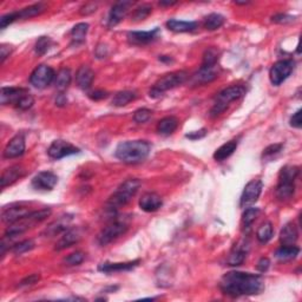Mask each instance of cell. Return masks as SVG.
Masks as SVG:
<instances>
[{
    "mask_svg": "<svg viewBox=\"0 0 302 302\" xmlns=\"http://www.w3.org/2000/svg\"><path fill=\"white\" fill-rule=\"evenodd\" d=\"M220 288L223 294L233 297L258 295L264 290V282L260 275L243 273V271H228L221 277Z\"/></svg>",
    "mask_w": 302,
    "mask_h": 302,
    "instance_id": "cell-1",
    "label": "cell"
},
{
    "mask_svg": "<svg viewBox=\"0 0 302 302\" xmlns=\"http://www.w3.org/2000/svg\"><path fill=\"white\" fill-rule=\"evenodd\" d=\"M150 150L151 145L146 140H126L117 145L115 155L123 163L136 164L143 162L149 156Z\"/></svg>",
    "mask_w": 302,
    "mask_h": 302,
    "instance_id": "cell-2",
    "label": "cell"
},
{
    "mask_svg": "<svg viewBox=\"0 0 302 302\" xmlns=\"http://www.w3.org/2000/svg\"><path fill=\"white\" fill-rule=\"evenodd\" d=\"M51 209L50 208H44V209L40 210H33L30 213L29 215L23 217L17 221V222L9 224V228L5 231L4 237L6 239H15V237L19 236L23 233H25L26 230H29L30 228L35 227L37 223L43 222V221L48 219V217L51 215Z\"/></svg>",
    "mask_w": 302,
    "mask_h": 302,
    "instance_id": "cell-3",
    "label": "cell"
},
{
    "mask_svg": "<svg viewBox=\"0 0 302 302\" xmlns=\"http://www.w3.org/2000/svg\"><path fill=\"white\" fill-rule=\"evenodd\" d=\"M140 188V181L137 179H129L117 188L115 193L107 201V209L115 211L122 208L132 200Z\"/></svg>",
    "mask_w": 302,
    "mask_h": 302,
    "instance_id": "cell-4",
    "label": "cell"
},
{
    "mask_svg": "<svg viewBox=\"0 0 302 302\" xmlns=\"http://www.w3.org/2000/svg\"><path fill=\"white\" fill-rule=\"evenodd\" d=\"M298 174H300V169L295 166H286L281 169L276 187V196L278 200H289L294 195L295 180Z\"/></svg>",
    "mask_w": 302,
    "mask_h": 302,
    "instance_id": "cell-5",
    "label": "cell"
},
{
    "mask_svg": "<svg viewBox=\"0 0 302 302\" xmlns=\"http://www.w3.org/2000/svg\"><path fill=\"white\" fill-rule=\"evenodd\" d=\"M246 95V88L242 85H231L229 88L224 89L216 97L214 106L210 110V117L220 116L228 109L231 102L240 99L241 97Z\"/></svg>",
    "mask_w": 302,
    "mask_h": 302,
    "instance_id": "cell-6",
    "label": "cell"
},
{
    "mask_svg": "<svg viewBox=\"0 0 302 302\" xmlns=\"http://www.w3.org/2000/svg\"><path fill=\"white\" fill-rule=\"evenodd\" d=\"M187 79H188L187 71H175V72L167 73V75L161 77V78L154 84V86L151 88L149 92V96L151 98H160L164 92L182 85L183 83H186Z\"/></svg>",
    "mask_w": 302,
    "mask_h": 302,
    "instance_id": "cell-7",
    "label": "cell"
},
{
    "mask_svg": "<svg viewBox=\"0 0 302 302\" xmlns=\"http://www.w3.org/2000/svg\"><path fill=\"white\" fill-rule=\"evenodd\" d=\"M127 229H129V224H127V222L124 219L112 220L106 227H104L103 229L100 230L98 236H97V242L102 247L107 246V244L113 242V241L118 239L119 236L125 234Z\"/></svg>",
    "mask_w": 302,
    "mask_h": 302,
    "instance_id": "cell-8",
    "label": "cell"
},
{
    "mask_svg": "<svg viewBox=\"0 0 302 302\" xmlns=\"http://www.w3.org/2000/svg\"><path fill=\"white\" fill-rule=\"evenodd\" d=\"M295 63L291 59H282L278 60L271 66L269 71V78L273 85H281L288 77L291 75L294 70Z\"/></svg>",
    "mask_w": 302,
    "mask_h": 302,
    "instance_id": "cell-9",
    "label": "cell"
},
{
    "mask_svg": "<svg viewBox=\"0 0 302 302\" xmlns=\"http://www.w3.org/2000/svg\"><path fill=\"white\" fill-rule=\"evenodd\" d=\"M56 79V72L51 66L39 65L30 76V83L36 89H45Z\"/></svg>",
    "mask_w": 302,
    "mask_h": 302,
    "instance_id": "cell-10",
    "label": "cell"
},
{
    "mask_svg": "<svg viewBox=\"0 0 302 302\" xmlns=\"http://www.w3.org/2000/svg\"><path fill=\"white\" fill-rule=\"evenodd\" d=\"M79 151L80 150L78 147L73 145V144L63 139H57L53 140L51 145H50L48 149V154L53 160H62L64 157L76 155Z\"/></svg>",
    "mask_w": 302,
    "mask_h": 302,
    "instance_id": "cell-11",
    "label": "cell"
},
{
    "mask_svg": "<svg viewBox=\"0 0 302 302\" xmlns=\"http://www.w3.org/2000/svg\"><path fill=\"white\" fill-rule=\"evenodd\" d=\"M262 188L263 184L261 180H251L250 182H248L247 186L244 187L242 196H241L240 206L242 208H248L254 204L262 193Z\"/></svg>",
    "mask_w": 302,
    "mask_h": 302,
    "instance_id": "cell-12",
    "label": "cell"
},
{
    "mask_svg": "<svg viewBox=\"0 0 302 302\" xmlns=\"http://www.w3.org/2000/svg\"><path fill=\"white\" fill-rule=\"evenodd\" d=\"M31 211L32 210H30V208L26 203H13L11 206L5 207L4 209H3V222L12 224L17 222L18 220L23 219L26 215H29Z\"/></svg>",
    "mask_w": 302,
    "mask_h": 302,
    "instance_id": "cell-13",
    "label": "cell"
},
{
    "mask_svg": "<svg viewBox=\"0 0 302 302\" xmlns=\"http://www.w3.org/2000/svg\"><path fill=\"white\" fill-rule=\"evenodd\" d=\"M220 73V66L219 64H215V65H201L195 75L191 78V84L193 85H204L213 82L219 77Z\"/></svg>",
    "mask_w": 302,
    "mask_h": 302,
    "instance_id": "cell-14",
    "label": "cell"
},
{
    "mask_svg": "<svg viewBox=\"0 0 302 302\" xmlns=\"http://www.w3.org/2000/svg\"><path fill=\"white\" fill-rule=\"evenodd\" d=\"M58 183V177L52 171H40L32 179V187L39 191H51Z\"/></svg>",
    "mask_w": 302,
    "mask_h": 302,
    "instance_id": "cell-15",
    "label": "cell"
},
{
    "mask_svg": "<svg viewBox=\"0 0 302 302\" xmlns=\"http://www.w3.org/2000/svg\"><path fill=\"white\" fill-rule=\"evenodd\" d=\"M132 5L133 2H127V0H122V2L116 3L109 13L107 26H109V28H113V26L118 25L119 23L125 18V16L127 15V12H129V10Z\"/></svg>",
    "mask_w": 302,
    "mask_h": 302,
    "instance_id": "cell-16",
    "label": "cell"
},
{
    "mask_svg": "<svg viewBox=\"0 0 302 302\" xmlns=\"http://www.w3.org/2000/svg\"><path fill=\"white\" fill-rule=\"evenodd\" d=\"M83 236V231L80 228L75 227V228H69L68 230L64 231L62 237L57 241L55 249L56 250H63L66 249V248L73 246V244L78 243L80 239Z\"/></svg>",
    "mask_w": 302,
    "mask_h": 302,
    "instance_id": "cell-17",
    "label": "cell"
},
{
    "mask_svg": "<svg viewBox=\"0 0 302 302\" xmlns=\"http://www.w3.org/2000/svg\"><path fill=\"white\" fill-rule=\"evenodd\" d=\"M25 153V137L23 133H18L10 140L4 150L5 159H17Z\"/></svg>",
    "mask_w": 302,
    "mask_h": 302,
    "instance_id": "cell-18",
    "label": "cell"
},
{
    "mask_svg": "<svg viewBox=\"0 0 302 302\" xmlns=\"http://www.w3.org/2000/svg\"><path fill=\"white\" fill-rule=\"evenodd\" d=\"M160 29L155 28L151 31H132L127 33V40L133 45H145L154 42L159 37Z\"/></svg>",
    "mask_w": 302,
    "mask_h": 302,
    "instance_id": "cell-19",
    "label": "cell"
},
{
    "mask_svg": "<svg viewBox=\"0 0 302 302\" xmlns=\"http://www.w3.org/2000/svg\"><path fill=\"white\" fill-rule=\"evenodd\" d=\"M73 220L72 215H64V216H60L58 220H56L55 222H52L50 226L46 228L45 231L43 234L45 235L46 237H53L57 236V235L63 234L64 231H66L70 228V224H71Z\"/></svg>",
    "mask_w": 302,
    "mask_h": 302,
    "instance_id": "cell-20",
    "label": "cell"
},
{
    "mask_svg": "<svg viewBox=\"0 0 302 302\" xmlns=\"http://www.w3.org/2000/svg\"><path fill=\"white\" fill-rule=\"evenodd\" d=\"M248 248H249L248 247V243L244 242V241H241V242L235 244L234 248L230 251L229 256H228V260H227L228 266H231V267L241 266L247 257Z\"/></svg>",
    "mask_w": 302,
    "mask_h": 302,
    "instance_id": "cell-21",
    "label": "cell"
},
{
    "mask_svg": "<svg viewBox=\"0 0 302 302\" xmlns=\"http://www.w3.org/2000/svg\"><path fill=\"white\" fill-rule=\"evenodd\" d=\"M163 201L159 194L145 193L139 200V208L145 213H154L162 207Z\"/></svg>",
    "mask_w": 302,
    "mask_h": 302,
    "instance_id": "cell-22",
    "label": "cell"
},
{
    "mask_svg": "<svg viewBox=\"0 0 302 302\" xmlns=\"http://www.w3.org/2000/svg\"><path fill=\"white\" fill-rule=\"evenodd\" d=\"M24 175H25V170L23 167L20 166L10 167L6 170H4V173L2 174V177H0V187H2V189H5L6 187L11 186V184L17 182V181L22 179Z\"/></svg>",
    "mask_w": 302,
    "mask_h": 302,
    "instance_id": "cell-23",
    "label": "cell"
},
{
    "mask_svg": "<svg viewBox=\"0 0 302 302\" xmlns=\"http://www.w3.org/2000/svg\"><path fill=\"white\" fill-rule=\"evenodd\" d=\"M140 261L139 260H135V261H130V262H119V263H102L98 266V270L102 271V273L105 274H111V273H119V271H124V270H131L133 268H136L138 266Z\"/></svg>",
    "mask_w": 302,
    "mask_h": 302,
    "instance_id": "cell-24",
    "label": "cell"
},
{
    "mask_svg": "<svg viewBox=\"0 0 302 302\" xmlns=\"http://www.w3.org/2000/svg\"><path fill=\"white\" fill-rule=\"evenodd\" d=\"M26 92H28V90L22 88H3L2 92H0V100H2L3 105H6V104L16 105L18 103V100Z\"/></svg>",
    "mask_w": 302,
    "mask_h": 302,
    "instance_id": "cell-25",
    "label": "cell"
},
{
    "mask_svg": "<svg viewBox=\"0 0 302 302\" xmlns=\"http://www.w3.org/2000/svg\"><path fill=\"white\" fill-rule=\"evenodd\" d=\"M93 79H95V72L86 65L80 66L76 73L77 85L82 90H88L92 85Z\"/></svg>",
    "mask_w": 302,
    "mask_h": 302,
    "instance_id": "cell-26",
    "label": "cell"
},
{
    "mask_svg": "<svg viewBox=\"0 0 302 302\" xmlns=\"http://www.w3.org/2000/svg\"><path fill=\"white\" fill-rule=\"evenodd\" d=\"M298 239V230L295 223L289 222L282 228L280 233V242L282 246H293Z\"/></svg>",
    "mask_w": 302,
    "mask_h": 302,
    "instance_id": "cell-27",
    "label": "cell"
},
{
    "mask_svg": "<svg viewBox=\"0 0 302 302\" xmlns=\"http://www.w3.org/2000/svg\"><path fill=\"white\" fill-rule=\"evenodd\" d=\"M167 28L173 32L183 33V32H191L197 28L196 22H186V20H177L170 19L167 22Z\"/></svg>",
    "mask_w": 302,
    "mask_h": 302,
    "instance_id": "cell-28",
    "label": "cell"
},
{
    "mask_svg": "<svg viewBox=\"0 0 302 302\" xmlns=\"http://www.w3.org/2000/svg\"><path fill=\"white\" fill-rule=\"evenodd\" d=\"M237 140H229V142L224 143L223 145H221L219 149L215 151L214 154V160L222 162V161L227 160L228 157H230L234 154V151L237 149Z\"/></svg>",
    "mask_w": 302,
    "mask_h": 302,
    "instance_id": "cell-29",
    "label": "cell"
},
{
    "mask_svg": "<svg viewBox=\"0 0 302 302\" xmlns=\"http://www.w3.org/2000/svg\"><path fill=\"white\" fill-rule=\"evenodd\" d=\"M179 126V120H177L176 117L169 116V117H164L157 124V131H159L161 135H171Z\"/></svg>",
    "mask_w": 302,
    "mask_h": 302,
    "instance_id": "cell-30",
    "label": "cell"
},
{
    "mask_svg": "<svg viewBox=\"0 0 302 302\" xmlns=\"http://www.w3.org/2000/svg\"><path fill=\"white\" fill-rule=\"evenodd\" d=\"M71 79H72V75L70 69H60L58 73L56 75V79H55V85L58 91L63 92L65 91L66 89L69 88V85L71 84Z\"/></svg>",
    "mask_w": 302,
    "mask_h": 302,
    "instance_id": "cell-31",
    "label": "cell"
},
{
    "mask_svg": "<svg viewBox=\"0 0 302 302\" xmlns=\"http://www.w3.org/2000/svg\"><path fill=\"white\" fill-rule=\"evenodd\" d=\"M298 253H300V248L295 244L293 246H281L275 253V256L280 261H289L296 257Z\"/></svg>",
    "mask_w": 302,
    "mask_h": 302,
    "instance_id": "cell-32",
    "label": "cell"
},
{
    "mask_svg": "<svg viewBox=\"0 0 302 302\" xmlns=\"http://www.w3.org/2000/svg\"><path fill=\"white\" fill-rule=\"evenodd\" d=\"M88 31H89L88 23H79V24L73 26L71 31L72 42L75 43V44H82V43L85 42Z\"/></svg>",
    "mask_w": 302,
    "mask_h": 302,
    "instance_id": "cell-33",
    "label": "cell"
},
{
    "mask_svg": "<svg viewBox=\"0 0 302 302\" xmlns=\"http://www.w3.org/2000/svg\"><path fill=\"white\" fill-rule=\"evenodd\" d=\"M136 92L133 91H127V90H125V91H120V92H117L115 97L112 98V105L113 106H117V107H122V106H125L129 104L130 102H132V100L136 99Z\"/></svg>",
    "mask_w": 302,
    "mask_h": 302,
    "instance_id": "cell-34",
    "label": "cell"
},
{
    "mask_svg": "<svg viewBox=\"0 0 302 302\" xmlns=\"http://www.w3.org/2000/svg\"><path fill=\"white\" fill-rule=\"evenodd\" d=\"M45 5L42 4V3H38V4L31 5L29 8H25L20 11H17V15H18V19H29L32 18V17H36L40 15L42 12L45 11Z\"/></svg>",
    "mask_w": 302,
    "mask_h": 302,
    "instance_id": "cell-35",
    "label": "cell"
},
{
    "mask_svg": "<svg viewBox=\"0 0 302 302\" xmlns=\"http://www.w3.org/2000/svg\"><path fill=\"white\" fill-rule=\"evenodd\" d=\"M224 17L220 13H211L204 19V28L208 31H215V30L220 29L224 24Z\"/></svg>",
    "mask_w": 302,
    "mask_h": 302,
    "instance_id": "cell-36",
    "label": "cell"
},
{
    "mask_svg": "<svg viewBox=\"0 0 302 302\" xmlns=\"http://www.w3.org/2000/svg\"><path fill=\"white\" fill-rule=\"evenodd\" d=\"M273 237V224L270 222H264L258 227L256 231V239L260 243H267Z\"/></svg>",
    "mask_w": 302,
    "mask_h": 302,
    "instance_id": "cell-37",
    "label": "cell"
},
{
    "mask_svg": "<svg viewBox=\"0 0 302 302\" xmlns=\"http://www.w3.org/2000/svg\"><path fill=\"white\" fill-rule=\"evenodd\" d=\"M52 45H53V42L50 37H40V38L37 40V43H36L35 51L37 55L43 56L52 48Z\"/></svg>",
    "mask_w": 302,
    "mask_h": 302,
    "instance_id": "cell-38",
    "label": "cell"
},
{
    "mask_svg": "<svg viewBox=\"0 0 302 302\" xmlns=\"http://www.w3.org/2000/svg\"><path fill=\"white\" fill-rule=\"evenodd\" d=\"M258 214H260V209L258 208H247L246 211L243 213L242 216V224L243 228H246L248 229L255 220H256V217L258 216Z\"/></svg>",
    "mask_w": 302,
    "mask_h": 302,
    "instance_id": "cell-39",
    "label": "cell"
},
{
    "mask_svg": "<svg viewBox=\"0 0 302 302\" xmlns=\"http://www.w3.org/2000/svg\"><path fill=\"white\" fill-rule=\"evenodd\" d=\"M35 246L36 244L32 240H24V241H22V242L13 244V246L11 247V250H12V253H15L16 255H20V254H24V253H26V251L33 249Z\"/></svg>",
    "mask_w": 302,
    "mask_h": 302,
    "instance_id": "cell-40",
    "label": "cell"
},
{
    "mask_svg": "<svg viewBox=\"0 0 302 302\" xmlns=\"http://www.w3.org/2000/svg\"><path fill=\"white\" fill-rule=\"evenodd\" d=\"M219 62V51L215 48L208 49L203 55L202 65H215Z\"/></svg>",
    "mask_w": 302,
    "mask_h": 302,
    "instance_id": "cell-41",
    "label": "cell"
},
{
    "mask_svg": "<svg viewBox=\"0 0 302 302\" xmlns=\"http://www.w3.org/2000/svg\"><path fill=\"white\" fill-rule=\"evenodd\" d=\"M151 8L150 5H142L139 6V8H137L135 10V12H133L132 15V20L133 22H139V20H144L146 18V17H149V15L151 13Z\"/></svg>",
    "mask_w": 302,
    "mask_h": 302,
    "instance_id": "cell-42",
    "label": "cell"
},
{
    "mask_svg": "<svg viewBox=\"0 0 302 302\" xmlns=\"http://www.w3.org/2000/svg\"><path fill=\"white\" fill-rule=\"evenodd\" d=\"M33 104H35V98H33V96L28 91L18 100V103H17L15 106L19 110H29L30 107H32Z\"/></svg>",
    "mask_w": 302,
    "mask_h": 302,
    "instance_id": "cell-43",
    "label": "cell"
},
{
    "mask_svg": "<svg viewBox=\"0 0 302 302\" xmlns=\"http://www.w3.org/2000/svg\"><path fill=\"white\" fill-rule=\"evenodd\" d=\"M84 258H85V254L83 253V251H75V253L70 254L68 257H65V263L68 264V266H78L84 261Z\"/></svg>",
    "mask_w": 302,
    "mask_h": 302,
    "instance_id": "cell-44",
    "label": "cell"
},
{
    "mask_svg": "<svg viewBox=\"0 0 302 302\" xmlns=\"http://www.w3.org/2000/svg\"><path fill=\"white\" fill-rule=\"evenodd\" d=\"M283 149V144L282 143H276V144H271V145L267 146L266 149L263 150L262 157L263 159H271V157L278 155Z\"/></svg>",
    "mask_w": 302,
    "mask_h": 302,
    "instance_id": "cell-45",
    "label": "cell"
},
{
    "mask_svg": "<svg viewBox=\"0 0 302 302\" xmlns=\"http://www.w3.org/2000/svg\"><path fill=\"white\" fill-rule=\"evenodd\" d=\"M151 113H153V112H151V110L145 109V107H142V109H138L135 112V115H133V120H135V122L138 123V124L145 123L150 119Z\"/></svg>",
    "mask_w": 302,
    "mask_h": 302,
    "instance_id": "cell-46",
    "label": "cell"
},
{
    "mask_svg": "<svg viewBox=\"0 0 302 302\" xmlns=\"http://www.w3.org/2000/svg\"><path fill=\"white\" fill-rule=\"evenodd\" d=\"M16 20H18V15H17V11L8 13V15L3 16L2 18H0V28L5 29L6 26L12 24V23H15Z\"/></svg>",
    "mask_w": 302,
    "mask_h": 302,
    "instance_id": "cell-47",
    "label": "cell"
},
{
    "mask_svg": "<svg viewBox=\"0 0 302 302\" xmlns=\"http://www.w3.org/2000/svg\"><path fill=\"white\" fill-rule=\"evenodd\" d=\"M294 20H295V17L289 15H282V13L274 16L273 18H271V22L276 23V24H290V23H293Z\"/></svg>",
    "mask_w": 302,
    "mask_h": 302,
    "instance_id": "cell-48",
    "label": "cell"
},
{
    "mask_svg": "<svg viewBox=\"0 0 302 302\" xmlns=\"http://www.w3.org/2000/svg\"><path fill=\"white\" fill-rule=\"evenodd\" d=\"M40 278V275L39 274H32L30 275V276L25 277L24 280L22 281V282L19 283L20 287H25V286H31V284H35L39 281Z\"/></svg>",
    "mask_w": 302,
    "mask_h": 302,
    "instance_id": "cell-49",
    "label": "cell"
},
{
    "mask_svg": "<svg viewBox=\"0 0 302 302\" xmlns=\"http://www.w3.org/2000/svg\"><path fill=\"white\" fill-rule=\"evenodd\" d=\"M270 266V261L268 257H261L260 261L257 262V270L260 271V273H264V271L268 270V268Z\"/></svg>",
    "mask_w": 302,
    "mask_h": 302,
    "instance_id": "cell-50",
    "label": "cell"
},
{
    "mask_svg": "<svg viewBox=\"0 0 302 302\" xmlns=\"http://www.w3.org/2000/svg\"><path fill=\"white\" fill-rule=\"evenodd\" d=\"M290 125L296 127V129H300L302 126V118H301V110H297L296 112L291 116L290 118Z\"/></svg>",
    "mask_w": 302,
    "mask_h": 302,
    "instance_id": "cell-51",
    "label": "cell"
},
{
    "mask_svg": "<svg viewBox=\"0 0 302 302\" xmlns=\"http://www.w3.org/2000/svg\"><path fill=\"white\" fill-rule=\"evenodd\" d=\"M206 135H207V129H201V130H199V131H194V132L187 133L186 137H187V138L191 139V140H196V139L203 138V137Z\"/></svg>",
    "mask_w": 302,
    "mask_h": 302,
    "instance_id": "cell-52",
    "label": "cell"
},
{
    "mask_svg": "<svg viewBox=\"0 0 302 302\" xmlns=\"http://www.w3.org/2000/svg\"><path fill=\"white\" fill-rule=\"evenodd\" d=\"M11 52H12V48L10 45L3 44L2 46H0V59H2V63L4 62L6 58H8Z\"/></svg>",
    "mask_w": 302,
    "mask_h": 302,
    "instance_id": "cell-53",
    "label": "cell"
},
{
    "mask_svg": "<svg viewBox=\"0 0 302 302\" xmlns=\"http://www.w3.org/2000/svg\"><path fill=\"white\" fill-rule=\"evenodd\" d=\"M90 98L92 100H102L107 97V92L103 91V90H97V91H93L89 95Z\"/></svg>",
    "mask_w": 302,
    "mask_h": 302,
    "instance_id": "cell-54",
    "label": "cell"
},
{
    "mask_svg": "<svg viewBox=\"0 0 302 302\" xmlns=\"http://www.w3.org/2000/svg\"><path fill=\"white\" fill-rule=\"evenodd\" d=\"M97 9V4H86L85 6H83L82 9H80V13L82 15H90V13L96 12Z\"/></svg>",
    "mask_w": 302,
    "mask_h": 302,
    "instance_id": "cell-55",
    "label": "cell"
},
{
    "mask_svg": "<svg viewBox=\"0 0 302 302\" xmlns=\"http://www.w3.org/2000/svg\"><path fill=\"white\" fill-rule=\"evenodd\" d=\"M66 102H68V99H66V97L64 96V93H63V92H60L59 95L57 96L56 104H57V105H58V106H63V105H65Z\"/></svg>",
    "mask_w": 302,
    "mask_h": 302,
    "instance_id": "cell-56",
    "label": "cell"
},
{
    "mask_svg": "<svg viewBox=\"0 0 302 302\" xmlns=\"http://www.w3.org/2000/svg\"><path fill=\"white\" fill-rule=\"evenodd\" d=\"M175 4H177L176 2H160V5L162 6H173Z\"/></svg>",
    "mask_w": 302,
    "mask_h": 302,
    "instance_id": "cell-57",
    "label": "cell"
},
{
    "mask_svg": "<svg viewBox=\"0 0 302 302\" xmlns=\"http://www.w3.org/2000/svg\"><path fill=\"white\" fill-rule=\"evenodd\" d=\"M160 60H162V62H173V59H171L170 57H167V56L160 57Z\"/></svg>",
    "mask_w": 302,
    "mask_h": 302,
    "instance_id": "cell-58",
    "label": "cell"
}]
</instances>
